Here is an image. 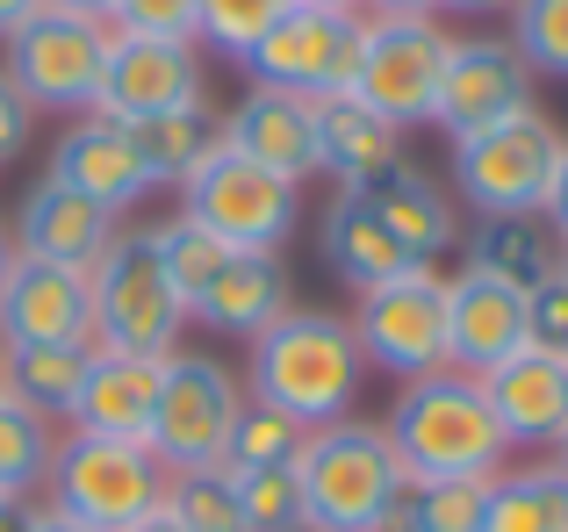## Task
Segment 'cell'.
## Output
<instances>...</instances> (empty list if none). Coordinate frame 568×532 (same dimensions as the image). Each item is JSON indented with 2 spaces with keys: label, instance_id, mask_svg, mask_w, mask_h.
<instances>
[{
  "label": "cell",
  "instance_id": "obj_1",
  "mask_svg": "<svg viewBox=\"0 0 568 532\" xmlns=\"http://www.w3.org/2000/svg\"><path fill=\"white\" fill-rule=\"evenodd\" d=\"M361 381H367L361 338H353V324L332 317V309H288V317H274L252 338L245 396L266 403V410H281V418H295L303 432L353 418Z\"/></svg>",
  "mask_w": 568,
  "mask_h": 532
},
{
  "label": "cell",
  "instance_id": "obj_2",
  "mask_svg": "<svg viewBox=\"0 0 568 532\" xmlns=\"http://www.w3.org/2000/svg\"><path fill=\"white\" fill-rule=\"evenodd\" d=\"M382 432L396 447L403 475L417 482H489L504 475V453H511L497 410L483 396V375H460V367L403 381Z\"/></svg>",
  "mask_w": 568,
  "mask_h": 532
},
{
  "label": "cell",
  "instance_id": "obj_3",
  "mask_svg": "<svg viewBox=\"0 0 568 532\" xmlns=\"http://www.w3.org/2000/svg\"><path fill=\"white\" fill-rule=\"evenodd\" d=\"M295 482H303V525L310 532H382L388 504L403 490V461H396L382 424L338 418V424L303 432Z\"/></svg>",
  "mask_w": 568,
  "mask_h": 532
},
{
  "label": "cell",
  "instance_id": "obj_4",
  "mask_svg": "<svg viewBox=\"0 0 568 532\" xmlns=\"http://www.w3.org/2000/svg\"><path fill=\"white\" fill-rule=\"evenodd\" d=\"M94 352H138V360H173L187 331V303L173 295L166 266L152 253V231H115L94 274Z\"/></svg>",
  "mask_w": 568,
  "mask_h": 532
},
{
  "label": "cell",
  "instance_id": "obj_5",
  "mask_svg": "<svg viewBox=\"0 0 568 532\" xmlns=\"http://www.w3.org/2000/svg\"><path fill=\"white\" fill-rule=\"evenodd\" d=\"M43 490H51V511H65V519H80L94 532H130L166 504V461L152 447H138V439L65 432Z\"/></svg>",
  "mask_w": 568,
  "mask_h": 532
},
{
  "label": "cell",
  "instance_id": "obj_6",
  "mask_svg": "<svg viewBox=\"0 0 568 532\" xmlns=\"http://www.w3.org/2000/svg\"><path fill=\"white\" fill-rule=\"evenodd\" d=\"M561 166V130L540 109L511 115L497 130H475L454 144L446 173H454V195L475 216H547V187Z\"/></svg>",
  "mask_w": 568,
  "mask_h": 532
},
{
  "label": "cell",
  "instance_id": "obj_7",
  "mask_svg": "<svg viewBox=\"0 0 568 532\" xmlns=\"http://www.w3.org/2000/svg\"><path fill=\"white\" fill-rule=\"evenodd\" d=\"M181 216L202 224L216 245H231V253H281L288 231L303 224V187L274 181L245 152L216 144V158H202L181 181Z\"/></svg>",
  "mask_w": 568,
  "mask_h": 532
},
{
  "label": "cell",
  "instance_id": "obj_8",
  "mask_svg": "<svg viewBox=\"0 0 568 532\" xmlns=\"http://www.w3.org/2000/svg\"><path fill=\"white\" fill-rule=\"evenodd\" d=\"M109 43L115 29L94 22V14H65V8H43L29 14L22 29L8 37V80L22 86L29 109H51V115H87L101 101V72H109Z\"/></svg>",
  "mask_w": 568,
  "mask_h": 532
},
{
  "label": "cell",
  "instance_id": "obj_9",
  "mask_svg": "<svg viewBox=\"0 0 568 532\" xmlns=\"http://www.w3.org/2000/svg\"><path fill=\"white\" fill-rule=\"evenodd\" d=\"M446 29L439 14H367V43H361V72H353V101L375 109L388 130H417L432 123L439 101V72H446Z\"/></svg>",
  "mask_w": 568,
  "mask_h": 532
},
{
  "label": "cell",
  "instance_id": "obj_10",
  "mask_svg": "<svg viewBox=\"0 0 568 532\" xmlns=\"http://www.w3.org/2000/svg\"><path fill=\"white\" fill-rule=\"evenodd\" d=\"M346 324L375 375H396V381L439 375L446 367V274L439 266H410V274L367 288Z\"/></svg>",
  "mask_w": 568,
  "mask_h": 532
},
{
  "label": "cell",
  "instance_id": "obj_11",
  "mask_svg": "<svg viewBox=\"0 0 568 532\" xmlns=\"http://www.w3.org/2000/svg\"><path fill=\"white\" fill-rule=\"evenodd\" d=\"M361 43H367V14L288 8V14H281V22L245 51V72H252L260 86H281V94L338 101V94H353Z\"/></svg>",
  "mask_w": 568,
  "mask_h": 532
},
{
  "label": "cell",
  "instance_id": "obj_12",
  "mask_svg": "<svg viewBox=\"0 0 568 532\" xmlns=\"http://www.w3.org/2000/svg\"><path fill=\"white\" fill-rule=\"evenodd\" d=\"M237 410H245V381H237L216 352H173L166 389H159V424H152V453L166 461V475H181V468H216Z\"/></svg>",
  "mask_w": 568,
  "mask_h": 532
},
{
  "label": "cell",
  "instance_id": "obj_13",
  "mask_svg": "<svg viewBox=\"0 0 568 532\" xmlns=\"http://www.w3.org/2000/svg\"><path fill=\"white\" fill-rule=\"evenodd\" d=\"M526 109H532V72L511 51V37H454L446 43L439 101H432V123L446 130V144L475 137V130H497Z\"/></svg>",
  "mask_w": 568,
  "mask_h": 532
},
{
  "label": "cell",
  "instance_id": "obj_14",
  "mask_svg": "<svg viewBox=\"0 0 568 532\" xmlns=\"http://www.w3.org/2000/svg\"><path fill=\"white\" fill-rule=\"evenodd\" d=\"M0 346H87L94 352V280L80 266L14 253L0 274Z\"/></svg>",
  "mask_w": 568,
  "mask_h": 532
},
{
  "label": "cell",
  "instance_id": "obj_15",
  "mask_svg": "<svg viewBox=\"0 0 568 532\" xmlns=\"http://www.w3.org/2000/svg\"><path fill=\"white\" fill-rule=\"evenodd\" d=\"M209 72H202V43H166V37H123L115 29L109 43V72H101V115L115 123H152V115H173V109H194Z\"/></svg>",
  "mask_w": 568,
  "mask_h": 532
},
{
  "label": "cell",
  "instance_id": "obj_16",
  "mask_svg": "<svg viewBox=\"0 0 568 532\" xmlns=\"http://www.w3.org/2000/svg\"><path fill=\"white\" fill-rule=\"evenodd\" d=\"M51 181L80 187L87 202H101V209H138L144 195H152V173H144V152H138V130L115 123V115L87 109L72 115V130L51 144Z\"/></svg>",
  "mask_w": 568,
  "mask_h": 532
},
{
  "label": "cell",
  "instance_id": "obj_17",
  "mask_svg": "<svg viewBox=\"0 0 568 532\" xmlns=\"http://www.w3.org/2000/svg\"><path fill=\"white\" fill-rule=\"evenodd\" d=\"M223 144L245 152L252 166H266L274 181L303 187L324 173V144H317V101L281 94V86H252L231 115H223Z\"/></svg>",
  "mask_w": 568,
  "mask_h": 532
},
{
  "label": "cell",
  "instance_id": "obj_18",
  "mask_svg": "<svg viewBox=\"0 0 568 532\" xmlns=\"http://www.w3.org/2000/svg\"><path fill=\"white\" fill-rule=\"evenodd\" d=\"M511 352H526V295L504 288L497 274L460 266L446 280V367L460 375H489Z\"/></svg>",
  "mask_w": 568,
  "mask_h": 532
},
{
  "label": "cell",
  "instance_id": "obj_19",
  "mask_svg": "<svg viewBox=\"0 0 568 532\" xmlns=\"http://www.w3.org/2000/svg\"><path fill=\"white\" fill-rule=\"evenodd\" d=\"M8 238H14V253H29V259H51V266H80V274H94L101 253L115 245V209H101V202L80 195V187H65V181H51V173H43V181L22 195Z\"/></svg>",
  "mask_w": 568,
  "mask_h": 532
},
{
  "label": "cell",
  "instance_id": "obj_20",
  "mask_svg": "<svg viewBox=\"0 0 568 532\" xmlns=\"http://www.w3.org/2000/svg\"><path fill=\"white\" fill-rule=\"evenodd\" d=\"M317 259L332 266V274L346 280L353 295H367V288H382V280H396V274H410V266H425L410 245L396 238V231H388V216L361 195V187H338L332 209L317 216Z\"/></svg>",
  "mask_w": 568,
  "mask_h": 532
},
{
  "label": "cell",
  "instance_id": "obj_21",
  "mask_svg": "<svg viewBox=\"0 0 568 532\" xmlns=\"http://www.w3.org/2000/svg\"><path fill=\"white\" fill-rule=\"evenodd\" d=\"M483 396L504 424V447H561L568 432V360L555 352H511L504 367L483 375Z\"/></svg>",
  "mask_w": 568,
  "mask_h": 532
},
{
  "label": "cell",
  "instance_id": "obj_22",
  "mask_svg": "<svg viewBox=\"0 0 568 532\" xmlns=\"http://www.w3.org/2000/svg\"><path fill=\"white\" fill-rule=\"evenodd\" d=\"M159 389H166V360H138V352H94V367H87V389H80V403H72V432L138 439V447H152Z\"/></svg>",
  "mask_w": 568,
  "mask_h": 532
},
{
  "label": "cell",
  "instance_id": "obj_23",
  "mask_svg": "<svg viewBox=\"0 0 568 532\" xmlns=\"http://www.w3.org/2000/svg\"><path fill=\"white\" fill-rule=\"evenodd\" d=\"M288 266L281 253H231L223 259V274L202 288V303L187 309V324H209L216 338H260L274 317H288Z\"/></svg>",
  "mask_w": 568,
  "mask_h": 532
},
{
  "label": "cell",
  "instance_id": "obj_24",
  "mask_svg": "<svg viewBox=\"0 0 568 532\" xmlns=\"http://www.w3.org/2000/svg\"><path fill=\"white\" fill-rule=\"evenodd\" d=\"M460 266L497 274L518 295H540L561 274V231L547 216H475V231L460 238Z\"/></svg>",
  "mask_w": 568,
  "mask_h": 532
},
{
  "label": "cell",
  "instance_id": "obj_25",
  "mask_svg": "<svg viewBox=\"0 0 568 532\" xmlns=\"http://www.w3.org/2000/svg\"><path fill=\"white\" fill-rule=\"evenodd\" d=\"M317 144H324V173L338 187H375L388 166H403V130H388L353 94L317 101Z\"/></svg>",
  "mask_w": 568,
  "mask_h": 532
},
{
  "label": "cell",
  "instance_id": "obj_26",
  "mask_svg": "<svg viewBox=\"0 0 568 532\" xmlns=\"http://www.w3.org/2000/svg\"><path fill=\"white\" fill-rule=\"evenodd\" d=\"M367 202L388 216V231H396L403 245H410L417 259H439L446 245H460V216H454V195H446L432 173H417V166H388L375 187H361Z\"/></svg>",
  "mask_w": 568,
  "mask_h": 532
},
{
  "label": "cell",
  "instance_id": "obj_27",
  "mask_svg": "<svg viewBox=\"0 0 568 532\" xmlns=\"http://www.w3.org/2000/svg\"><path fill=\"white\" fill-rule=\"evenodd\" d=\"M223 144V123L209 101H194V109H173V115H152V123H138V152H144V173H152V187H181L202 158H216Z\"/></svg>",
  "mask_w": 568,
  "mask_h": 532
},
{
  "label": "cell",
  "instance_id": "obj_28",
  "mask_svg": "<svg viewBox=\"0 0 568 532\" xmlns=\"http://www.w3.org/2000/svg\"><path fill=\"white\" fill-rule=\"evenodd\" d=\"M87 367H94L87 346H22V352H8L14 403H29L51 424L72 418V403H80V389H87Z\"/></svg>",
  "mask_w": 568,
  "mask_h": 532
},
{
  "label": "cell",
  "instance_id": "obj_29",
  "mask_svg": "<svg viewBox=\"0 0 568 532\" xmlns=\"http://www.w3.org/2000/svg\"><path fill=\"white\" fill-rule=\"evenodd\" d=\"M382 532H483V482H417V475H403Z\"/></svg>",
  "mask_w": 568,
  "mask_h": 532
},
{
  "label": "cell",
  "instance_id": "obj_30",
  "mask_svg": "<svg viewBox=\"0 0 568 532\" xmlns=\"http://www.w3.org/2000/svg\"><path fill=\"white\" fill-rule=\"evenodd\" d=\"M295 453H303V424L245 396V410H237L216 468H223V475H260V468H295Z\"/></svg>",
  "mask_w": 568,
  "mask_h": 532
},
{
  "label": "cell",
  "instance_id": "obj_31",
  "mask_svg": "<svg viewBox=\"0 0 568 532\" xmlns=\"http://www.w3.org/2000/svg\"><path fill=\"white\" fill-rule=\"evenodd\" d=\"M555 468H511L483 482V532H555Z\"/></svg>",
  "mask_w": 568,
  "mask_h": 532
},
{
  "label": "cell",
  "instance_id": "obj_32",
  "mask_svg": "<svg viewBox=\"0 0 568 532\" xmlns=\"http://www.w3.org/2000/svg\"><path fill=\"white\" fill-rule=\"evenodd\" d=\"M51 461H58L51 418H37L29 403H0V490H14V497L43 490Z\"/></svg>",
  "mask_w": 568,
  "mask_h": 532
},
{
  "label": "cell",
  "instance_id": "obj_33",
  "mask_svg": "<svg viewBox=\"0 0 568 532\" xmlns=\"http://www.w3.org/2000/svg\"><path fill=\"white\" fill-rule=\"evenodd\" d=\"M152 253H159V266H166L173 295H181V303L194 309V303H202V288L223 274L231 245H216L202 224H187V216H166V224H152Z\"/></svg>",
  "mask_w": 568,
  "mask_h": 532
},
{
  "label": "cell",
  "instance_id": "obj_34",
  "mask_svg": "<svg viewBox=\"0 0 568 532\" xmlns=\"http://www.w3.org/2000/svg\"><path fill=\"white\" fill-rule=\"evenodd\" d=\"M166 519H181L187 532H245L237 475H223V468H181V475H166Z\"/></svg>",
  "mask_w": 568,
  "mask_h": 532
},
{
  "label": "cell",
  "instance_id": "obj_35",
  "mask_svg": "<svg viewBox=\"0 0 568 532\" xmlns=\"http://www.w3.org/2000/svg\"><path fill=\"white\" fill-rule=\"evenodd\" d=\"M511 51L526 58L532 80H568V0H518Z\"/></svg>",
  "mask_w": 568,
  "mask_h": 532
},
{
  "label": "cell",
  "instance_id": "obj_36",
  "mask_svg": "<svg viewBox=\"0 0 568 532\" xmlns=\"http://www.w3.org/2000/svg\"><path fill=\"white\" fill-rule=\"evenodd\" d=\"M295 0H202V43L216 58H237L245 65V51L266 37V29L288 14Z\"/></svg>",
  "mask_w": 568,
  "mask_h": 532
},
{
  "label": "cell",
  "instance_id": "obj_37",
  "mask_svg": "<svg viewBox=\"0 0 568 532\" xmlns=\"http://www.w3.org/2000/svg\"><path fill=\"white\" fill-rule=\"evenodd\" d=\"M237 504H245V532H303V482H295V468L237 475Z\"/></svg>",
  "mask_w": 568,
  "mask_h": 532
},
{
  "label": "cell",
  "instance_id": "obj_38",
  "mask_svg": "<svg viewBox=\"0 0 568 532\" xmlns=\"http://www.w3.org/2000/svg\"><path fill=\"white\" fill-rule=\"evenodd\" d=\"M109 29L123 37H166V43H202V0H115Z\"/></svg>",
  "mask_w": 568,
  "mask_h": 532
},
{
  "label": "cell",
  "instance_id": "obj_39",
  "mask_svg": "<svg viewBox=\"0 0 568 532\" xmlns=\"http://www.w3.org/2000/svg\"><path fill=\"white\" fill-rule=\"evenodd\" d=\"M526 346L568 360V280L555 274L540 295H526Z\"/></svg>",
  "mask_w": 568,
  "mask_h": 532
},
{
  "label": "cell",
  "instance_id": "obj_40",
  "mask_svg": "<svg viewBox=\"0 0 568 532\" xmlns=\"http://www.w3.org/2000/svg\"><path fill=\"white\" fill-rule=\"evenodd\" d=\"M29 137H37V109H29L22 86H14L8 72H0V166L29 152Z\"/></svg>",
  "mask_w": 568,
  "mask_h": 532
},
{
  "label": "cell",
  "instance_id": "obj_41",
  "mask_svg": "<svg viewBox=\"0 0 568 532\" xmlns=\"http://www.w3.org/2000/svg\"><path fill=\"white\" fill-rule=\"evenodd\" d=\"M547 224L568 238V137H561V166H555V187H547Z\"/></svg>",
  "mask_w": 568,
  "mask_h": 532
},
{
  "label": "cell",
  "instance_id": "obj_42",
  "mask_svg": "<svg viewBox=\"0 0 568 532\" xmlns=\"http://www.w3.org/2000/svg\"><path fill=\"white\" fill-rule=\"evenodd\" d=\"M29 519H37V504L14 490H0V532H29Z\"/></svg>",
  "mask_w": 568,
  "mask_h": 532
},
{
  "label": "cell",
  "instance_id": "obj_43",
  "mask_svg": "<svg viewBox=\"0 0 568 532\" xmlns=\"http://www.w3.org/2000/svg\"><path fill=\"white\" fill-rule=\"evenodd\" d=\"M29 14H43V0H0V43H8L14 29L29 22Z\"/></svg>",
  "mask_w": 568,
  "mask_h": 532
},
{
  "label": "cell",
  "instance_id": "obj_44",
  "mask_svg": "<svg viewBox=\"0 0 568 532\" xmlns=\"http://www.w3.org/2000/svg\"><path fill=\"white\" fill-rule=\"evenodd\" d=\"M29 532H94V525H80V519H65V511L37 504V519H29Z\"/></svg>",
  "mask_w": 568,
  "mask_h": 532
},
{
  "label": "cell",
  "instance_id": "obj_45",
  "mask_svg": "<svg viewBox=\"0 0 568 532\" xmlns=\"http://www.w3.org/2000/svg\"><path fill=\"white\" fill-rule=\"evenodd\" d=\"M446 14H511L518 0H439Z\"/></svg>",
  "mask_w": 568,
  "mask_h": 532
},
{
  "label": "cell",
  "instance_id": "obj_46",
  "mask_svg": "<svg viewBox=\"0 0 568 532\" xmlns=\"http://www.w3.org/2000/svg\"><path fill=\"white\" fill-rule=\"evenodd\" d=\"M375 14H439V0H367Z\"/></svg>",
  "mask_w": 568,
  "mask_h": 532
},
{
  "label": "cell",
  "instance_id": "obj_47",
  "mask_svg": "<svg viewBox=\"0 0 568 532\" xmlns=\"http://www.w3.org/2000/svg\"><path fill=\"white\" fill-rule=\"evenodd\" d=\"M43 8H65V14H94V22H109L115 0H43Z\"/></svg>",
  "mask_w": 568,
  "mask_h": 532
},
{
  "label": "cell",
  "instance_id": "obj_48",
  "mask_svg": "<svg viewBox=\"0 0 568 532\" xmlns=\"http://www.w3.org/2000/svg\"><path fill=\"white\" fill-rule=\"evenodd\" d=\"M130 532H187V525H181V519H166V504H159L152 519H138V525H130Z\"/></svg>",
  "mask_w": 568,
  "mask_h": 532
},
{
  "label": "cell",
  "instance_id": "obj_49",
  "mask_svg": "<svg viewBox=\"0 0 568 532\" xmlns=\"http://www.w3.org/2000/svg\"><path fill=\"white\" fill-rule=\"evenodd\" d=\"M555 468V511H561V525H568V461H547Z\"/></svg>",
  "mask_w": 568,
  "mask_h": 532
},
{
  "label": "cell",
  "instance_id": "obj_50",
  "mask_svg": "<svg viewBox=\"0 0 568 532\" xmlns=\"http://www.w3.org/2000/svg\"><path fill=\"white\" fill-rule=\"evenodd\" d=\"M295 8H324V14H361L367 0H295Z\"/></svg>",
  "mask_w": 568,
  "mask_h": 532
},
{
  "label": "cell",
  "instance_id": "obj_51",
  "mask_svg": "<svg viewBox=\"0 0 568 532\" xmlns=\"http://www.w3.org/2000/svg\"><path fill=\"white\" fill-rule=\"evenodd\" d=\"M0 403H14V381H8V346H0Z\"/></svg>",
  "mask_w": 568,
  "mask_h": 532
},
{
  "label": "cell",
  "instance_id": "obj_52",
  "mask_svg": "<svg viewBox=\"0 0 568 532\" xmlns=\"http://www.w3.org/2000/svg\"><path fill=\"white\" fill-rule=\"evenodd\" d=\"M8 259H14V238H8V224H0V274H8Z\"/></svg>",
  "mask_w": 568,
  "mask_h": 532
},
{
  "label": "cell",
  "instance_id": "obj_53",
  "mask_svg": "<svg viewBox=\"0 0 568 532\" xmlns=\"http://www.w3.org/2000/svg\"><path fill=\"white\" fill-rule=\"evenodd\" d=\"M561 280H568V238H561Z\"/></svg>",
  "mask_w": 568,
  "mask_h": 532
},
{
  "label": "cell",
  "instance_id": "obj_54",
  "mask_svg": "<svg viewBox=\"0 0 568 532\" xmlns=\"http://www.w3.org/2000/svg\"><path fill=\"white\" fill-rule=\"evenodd\" d=\"M555 453H561V461H568V432H561V447H555Z\"/></svg>",
  "mask_w": 568,
  "mask_h": 532
},
{
  "label": "cell",
  "instance_id": "obj_55",
  "mask_svg": "<svg viewBox=\"0 0 568 532\" xmlns=\"http://www.w3.org/2000/svg\"><path fill=\"white\" fill-rule=\"evenodd\" d=\"M555 532H568V525H555Z\"/></svg>",
  "mask_w": 568,
  "mask_h": 532
},
{
  "label": "cell",
  "instance_id": "obj_56",
  "mask_svg": "<svg viewBox=\"0 0 568 532\" xmlns=\"http://www.w3.org/2000/svg\"><path fill=\"white\" fill-rule=\"evenodd\" d=\"M303 532H310V525H303Z\"/></svg>",
  "mask_w": 568,
  "mask_h": 532
}]
</instances>
